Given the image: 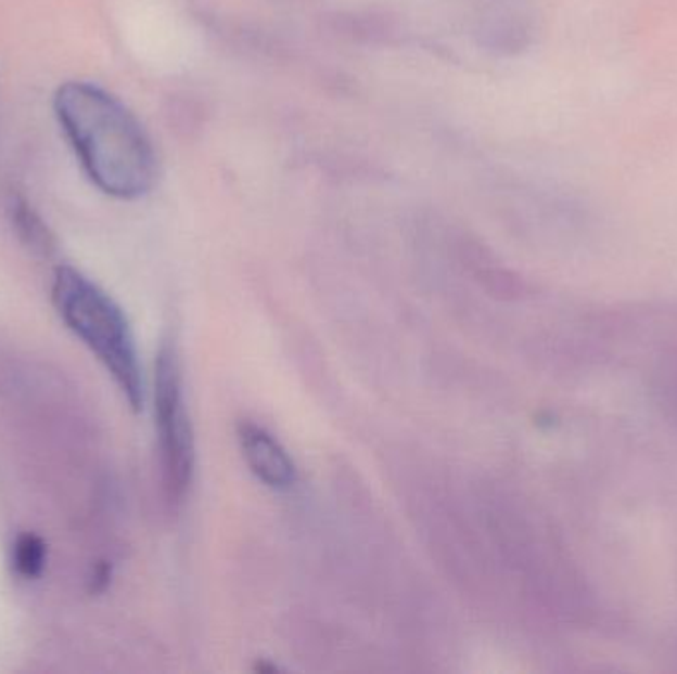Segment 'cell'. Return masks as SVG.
I'll return each instance as SVG.
<instances>
[{"label":"cell","mask_w":677,"mask_h":674,"mask_svg":"<svg viewBox=\"0 0 677 674\" xmlns=\"http://www.w3.org/2000/svg\"><path fill=\"white\" fill-rule=\"evenodd\" d=\"M7 213H9L14 234L33 254L48 258L56 251V237L46 225L42 216L36 212L33 204L28 203L23 194L18 192L9 194Z\"/></svg>","instance_id":"cell-5"},{"label":"cell","mask_w":677,"mask_h":674,"mask_svg":"<svg viewBox=\"0 0 677 674\" xmlns=\"http://www.w3.org/2000/svg\"><path fill=\"white\" fill-rule=\"evenodd\" d=\"M155 426H157L161 483L170 506H179L191 493L196 448L187 410L179 354L173 342L163 345L155 362Z\"/></svg>","instance_id":"cell-3"},{"label":"cell","mask_w":677,"mask_h":674,"mask_svg":"<svg viewBox=\"0 0 677 674\" xmlns=\"http://www.w3.org/2000/svg\"><path fill=\"white\" fill-rule=\"evenodd\" d=\"M46 550L44 540L36 536L33 532H24L16 542H14V550H12V562L16 572L28 580L40 578L46 568Z\"/></svg>","instance_id":"cell-6"},{"label":"cell","mask_w":677,"mask_h":674,"mask_svg":"<svg viewBox=\"0 0 677 674\" xmlns=\"http://www.w3.org/2000/svg\"><path fill=\"white\" fill-rule=\"evenodd\" d=\"M107 580H110V568L105 563L98 566L93 572V592H102L103 587L107 585Z\"/></svg>","instance_id":"cell-8"},{"label":"cell","mask_w":677,"mask_h":674,"mask_svg":"<svg viewBox=\"0 0 677 674\" xmlns=\"http://www.w3.org/2000/svg\"><path fill=\"white\" fill-rule=\"evenodd\" d=\"M237 439L250 472L273 491H288L297 481V467L282 441L270 429L252 422H238Z\"/></svg>","instance_id":"cell-4"},{"label":"cell","mask_w":677,"mask_h":674,"mask_svg":"<svg viewBox=\"0 0 677 674\" xmlns=\"http://www.w3.org/2000/svg\"><path fill=\"white\" fill-rule=\"evenodd\" d=\"M333 23L337 24L338 35L350 40L374 42L388 36V24L374 14H337Z\"/></svg>","instance_id":"cell-7"},{"label":"cell","mask_w":677,"mask_h":674,"mask_svg":"<svg viewBox=\"0 0 677 674\" xmlns=\"http://www.w3.org/2000/svg\"><path fill=\"white\" fill-rule=\"evenodd\" d=\"M54 112L91 182L107 196L136 200L157 180V157L145 129L115 95L68 81L56 91Z\"/></svg>","instance_id":"cell-1"},{"label":"cell","mask_w":677,"mask_h":674,"mask_svg":"<svg viewBox=\"0 0 677 674\" xmlns=\"http://www.w3.org/2000/svg\"><path fill=\"white\" fill-rule=\"evenodd\" d=\"M52 299L62 321L102 362L131 410H143L145 380L124 309L100 285L69 265L58 268Z\"/></svg>","instance_id":"cell-2"}]
</instances>
